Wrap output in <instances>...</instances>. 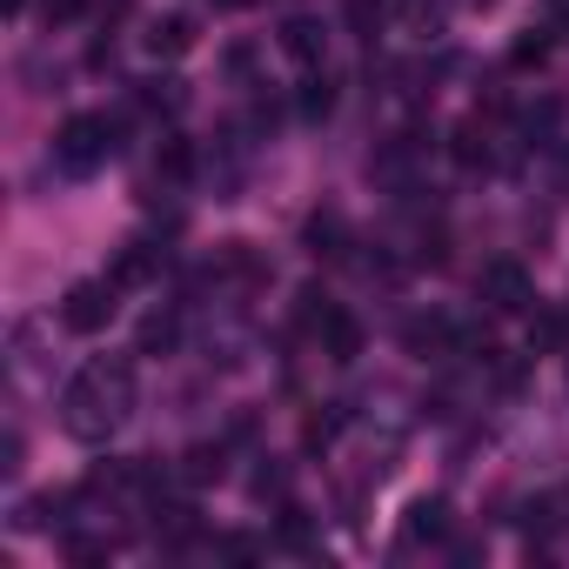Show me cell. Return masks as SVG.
<instances>
[{
    "mask_svg": "<svg viewBox=\"0 0 569 569\" xmlns=\"http://www.w3.org/2000/svg\"><path fill=\"white\" fill-rule=\"evenodd\" d=\"M134 362L128 356H88L81 369H74V382L61 389V429L74 436V442H108V436H121L128 429V416H134Z\"/></svg>",
    "mask_w": 569,
    "mask_h": 569,
    "instance_id": "cell-1",
    "label": "cell"
},
{
    "mask_svg": "<svg viewBox=\"0 0 569 569\" xmlns=\"http://www.w3.org/2000/svg\"><path fill=\"white\" fill-rule=\"evenodd\" d=\"M108 154H114V121H108V114H74V121L54 134V161H61L68 174H101Z\"/></svg>",
    "mask_w": 569,
    "mask_h": 569,
    "instance_id": "cell-2",
    "label": "cell"
},
{
    "mask_svg": "<svg viewBox=\"0 0 569 569\" xmlns=\"http://www.w3.org/2000/svg\"><path fill=\"white\" fill-rule=\"evenodd\" d=\"M114 309H121V289L101 274V281H74V289L61 296V329L68 336H101L108 322H114Z\"/></svg>",
    "mask_w": 569,
    "mask_h": 569,
    "instance_id": "cell-3",
    "label": "cell"
},
{
    "mask_svg": "<svg viewBox=\"0 0 569 569\" xmlns=\"http://www.w3.org/2000/svg\"><path fill=\"white\" fill-rule=\"evenodd\" d=\"M476 296L496 309V316H522V309H536V281H529V268L522 261H489L482 274H476Z\"/></svg>",
    "mask_w": 569,
    "mask_h": 569,
    "instance_id": "cell-4",
    "label": "cell"
},
{
    "mask_svg": "<svg viewBox=\"0 0 569 569\" xmlns=\"http://www.w3.org/2000/svg\"><path fill=\"white\" fill-rule=\"evenodd\" d=\"M442 536H449V502H442V496H416V502L402 509L396 549H422V542H442Z\"/></svg>",
    "mask_w": 569,
    "mask_h": 569,
    "instance_id": "cell-5",
    "label": "cell"
},
{
    "mask_svg": "<svg viewBox=\"0 0 569 569\" xmlns=\"http://www.w3.org/2000/svg\"><path fill=\"white\" fill-rule=\"evenodd\" d=\"M141 48H148L154 61H181V54L194 48V14H154L148 34H141Z\"/></svg>",
    "mask_w": 569,
    "mask_h": 569,
    "instance_id": "cell-6",
    "label": "cell"
},
{
    "mask_svg": "<svg viewBox=\"0 0 569 569\" xmlns=\"http://www.w3.org/2000/svg\"><path fill=\"white\" fill-rule=\"evenodd\" d=\"M281 54H289L296 68H322V54H329V34H322V21H309V14H296V21H281Z\"/></svg>",
    "mask_w": 569,
    "mask_h": 569,
    "instance_id": "cell-7",
    "label": "cell"
},
{
    "mask_svg": "<svg viewBox=\"0 0 569 569\" xmlns=\"http://www.w3.org/2000/svg\"><path fill=\"white\" fill-rule=\"evenodd\" d=\"M302 241H309L322 261H342V254H349V214H342V208H316L309 228H302Z\"/></svg>",
    "mask_w": 569,
    "mask_h": 569,
    "instance_id": "cell-8",
    "label": "cell"
},
{
    "mask_svg": "<svg viewBox=\"0 0 569 569\" xmlns=\"http://www.w3.org/2000/svg\"><path fill=\"white\" fill-rule=\"evenodd\" d=\"M316 342H322V356H329V362H356V356H362V322L336 302V309H329V322L316 329Z\"/></svg>",
    "mask_w": 569,
    "mask_h": 569,
    "instance_id": "cell-9",
    "label": "cell"
},
{
    "mask_svg": "<svg viewBox=\"0 0 569 569\" xmlns=\"http://www.w3.org/2000/svg\"><path fill=\"white\" fill-rule=\"evenodd\" d=\"M154 268H161V248L154 241H121L108 281H114V289H141V281H154Z\"/></svg>",
    "mask_w": 569,
    "mask_h": 569,
    "instance_id": "cell-10",
    "label": "cell"
},
{
    "mask_svg": "<svg viewBox=\"0 0 569 569\" xmlns=\"http://www.w3.org/2000/svg\"><path fill=\"white\" fill-rule=\"evenodd\" d=\"M228 476V449L221 442H194L188 456H181V482L188 489H208V482H221Z\"/></svg>",
    "mask_w": 569,
    "mask_h": 569,
    "instance_id": "cell-11",
    "label": "cell"
},
{
    "mask_svg": "<svg viewBox=\"0 0 569 569\" xmlns=\"http://www.w3.org/2000/svg\"><path fill=\"white\" fill-rule=\"evenodd\" d=\"M174 342H181V316L174 309H154L141 322V336H134V356H174Z\"/></svg>",
    "mask_w": 569,
    "mask_h": 569,
    "instance_id": "cell-12",
    "label": "cell"
},
{
    "mask_svg": "<svg viewBox=\"0 0 569 569\" xmlns=\"http://www.w3.org/2000/svg\"><path fill=\"white\" fill-rule=\"evenodd\" d=\"M154 529H161L168 549H181L194 536V502H154Z\"/></svg>",
    "mask_w": 569,
    "mask_h": 569,
    "instance_id": "cell-13",
    "label": "cell"
},
{
    "mask_svg": "<svg viewBox=\"0 0 569 569\" xmlns=\"http://www.w3.org/2000/svg\"><path fill=\"white\" fill-rule=\"evenodd\" d=\"M154 168H161L168 181H188V174H194V141H181V134H161V148H154Z\"/></svg>",
    "mask_w": 569,
    "mask_h": 569,
    "instance_id": "cell-14",
    "label": "cell"
},
{
    "mask_svg": "<svg viewBox=\"0 0 569 569\" xmlns=\"http://www.w3.org/2000/svg\"><path fill=\"white\" fill-rule=\"evenodd\" d=\"M456 161H462V168H482V161H489V128H482V114H469V121L456 128Z\"/></svg>",
    "mask_w": 569,
    "mask_h": 569,
    "instance_id": "cell-15",
    "label": "cell"
},
{
    "mask_svg": "<svg viewBox=\"0 0 569 569\" xmlns=\"http://www.w3.org/2000/svg\"><path fill=\"white\" fill-rule=\"evenodd\" d=\"M141 108H154V114H181V108H188V81H174V74H168V81H148V88H141Z\"/></svg>",
    "mask_w": 569,
    "mask_h": 569,
    "instance_id": "cell-16",
    "label": "cell"
},
{
    "mask_svg": "<svg viewBox=\"0 0 569 569\" xmlns=\"http://www.w3.org/2000/svg\"><path fill=\"white\" fill-rule=\"evenodd\" d=\"M254 502H289V469H281L274 456H261V469H254Z\"/></svg>",
    "mask_w": 569,
    "mask_h": 569,
    "instance_id": "cell-17",
    "label": "cell"
},
{
    "mask_svg": "<svg viewBox=\"0 0 569 569\" xmlns=\"http://www.w3.org/2000/svg\"><path fill=\"white\" fill-rule=\"evenodd\" d=\"M329 108H336V81H329L322 68H309V81H302V114H309V121H322Z\"/></svg>",
    "mask_w": 569,
    "mask_h": 569,
    "instance_id": "cell-18",
    "label": "cell"
},
{
    "mask_svg": "<svg viewBox=\"0 0 569 569\" xmlns=\"http://www.w3.org/2000/svg\"><path fill=\"white\" fill-rule=\"evenodd\" d=\"M562 342H569V322H562L556 309H542V316L529 322V349H542V356H549V349H562Z\"/></svg>",
    "mask_w": 569,
    "mask_h": 569,
    "instance_id": "cell-19",
    "label": "cell"
},
{
    "mask_svg": "<svg viewBox=\"0 0 569 569\" xmlns=\"http://www.w3.org/2000/svg\"><path fill=\"white\" fill-rule=\"evenodd\" d=\"M342 422H349L342 402H329V416H309V422H302V442H309V449H329V442L342 436Z\"/></svg>",
    "mask_w": 569,
    "mask_h": 569,
    "instance_id": "cell-20",
    "label": "cell"
},
{
    "mask_svg": "<svg viewBox=\"0 0 569 569\" xmlns=\"http://www.w3.org/2000/svg\"><path fill=\"white\" fill-rule=\"evenodd\" d=\"M542 61H549V34H522L509 48V68H542Z\"/></svg>",
    "mask_w": 569,
    "mask_h": 569,
    "instance_id": "cell-21",
    "label": "cell"
},
{
    "mask_svg": "<svg viewBox=\"0 0 569 569\" xmlns=\"http://www.w3.org/2000/svg\"><path fill=\"white\" fill-rule=\"evenodd\" d=\"M21 462H28V442H21V429H8V436H0V476H21Z\"/></svg>",
    "mask_w": 569,
    "mask_h": 569,
    "instance_id": "cell-22",
    "label": "cell"
},
{
    "mask_svg": "<svg viewBox=\"0 0 569 569\" xmlns=\"http://www.w3.org/2000/svg\"><path fill=\"white\" fill-rule=\"evenodd\" d=\"M214 556H228V562H254V556H261V536H214Z\"/></svg>",
    "mask_w": 569,
    "mask_h": 569,
    "instance_id": "cell-23",
    "label": "cell"
},
{
    "mask_svg": "<svg viewBox=\"0 0 569 569\" xmlns=\"http://www.w3.org/2000/svg\"><path fill=\"white\" fill-rule=\"evenodd\" d=\"M349 21H356V28H376L382 8H376V0H349Z\"/></svg>",
    "mask_w": 569,
    "mask_h": 569,
    "instance_id": "cell-24",
    "label": "cell"
},
{
    "mask_svg": "<svg viewBox=\"0 0 569 569\" xmlns=\"http://www.w3.org/2000/svg\"><path fill=\"white\" fill-rule=\"evenodd\" d=\"M0 8H8V21H21V14H28V0H0Z\"/></svg>",
    "mask_w": 569,
    "mask_h": 569,
    "instance_id": "cell-25",
    "label": "cell"
},
{
    "mask_svg": "<svg viewBox=\"0 0 569 569\" xmlns=\"http://www.w3.org/2000/svg\"><path fill=\"white\" fill-rule=\"evenodd\" d=\"M214 8H248V0H214Z\"/></svg>",
    "mask_w": 569,
    "mask_h": 569,
    "instance_id": "cell-26",
    "label": "cell"
}]
</instances>
